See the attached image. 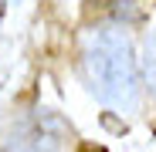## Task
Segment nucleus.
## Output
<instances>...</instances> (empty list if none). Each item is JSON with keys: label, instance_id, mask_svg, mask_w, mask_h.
<instances>
[{"label": "nucleus", "instance_id": "nucleus-1", "mask_svg": "<svg viewBox=\"0 0 156 152\" xmlns=\"http://www.w3.org/2000/svg\"><path fill=\"white\" fill-rule=\"evenodd\" d=\"M82 68L85 81L98 101H105L109 108H136L139 101V64L133 54V44L122 31L102 27L88 37L82 51Z\"/></svg>", "mask_w": 156, "mask_h": 152}, {"label": "nucleus", "instance_id": "nucleus-2", "mask_svg": "<svg viewBox=\"0 0 156 152\" xmlns=\"http://www.w3.org/2000/svg\"><path fill=\"white\" fill-rule=\"evenodd\" d=\"M88 17H109V20H133L136 0H85Z\"/></svg>", "mask_w": 156, "mask_h": 152}, {"label": "nucleus", "instance_id": "nucleus-3", "mask_svg": "<svg viewBox=\"0 0 156 152\" xmlns=\"http://www.w3.org/2000/svg\"><path fill=\"white\" fill-rule=\"evenodd\" d=\"M146 81L156 91V31L146 37Z\"/></svg>", "mask_w": 156, "mask_h": 152}, {"label": "nucleus", "instance_id": "nucleus-4", "mask_svg": "<svg viewBox=\"0 0 156 152\" xmlns=\"http://www.w3.org/2000/svg\"><path fill=\"white\" fill-rule=\"evenodd\" d=\"M78 152H105V149H102V145H82Z\"/></svg>", "mask_w": 156, "mask_h": 152}]
</instances>
